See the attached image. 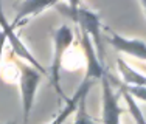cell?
Here are the masks:
<instances>
[{
  "label": "cell",
  "instance_id": "8",
  "mask_svg": "<svg viewBox=\"0 0 146 124\" xmlns=\"http://www.w3.org/2000/svg\"><path fill=\"white\" fill-rule=\"evenodd\" d=\"M109 44L115 48L117 51H120V53H124V54L137 57V59L146 61V44L143 40L127 39V37H123V36H120V34L110 31Z\"/></svg>",
  "mask_w": 146,
  "mask_h": 124
},
{
  "label": "cell",
  "instance_id": "12",
  "mask_svg": "<svg viewBox=\"0 0 146 124\" xmlns=\"http://www.w3.org/2000/svg\"><path fill=\"white\" fill-rule=\"evenodd\" d=\"M86 96L87 95H84L78 102V107H76V110H75L76 115H75V121H73V124H96L95 119L87 113V109H86Z\"/></svg>",
  "mask_w": 146,
  "mask_h": 124
},
{
  "label": "cell",
  "instance_id": "1",
  "mask_svg": "<svg viewBox=\"0 0 146 124\" xmlns=\"http://www.w3.org/2000/svg\"><path fill=\"white\" fill-rule=\"evenodd\" d=\"M59 13L62 16L72 19L82 33H86L90 37L93 47H95L96 56L98 59L104 62V47H103V36H101V23H100V17L96 13H92L84 8H70V6H58Z\"/></svg>",
  "mask_w": 146,
  "mask_h": 124
},
{
  "label": "cell",
  "instance_id": "14",
  "mask_svg": "<svg viewBox=\"0 0 146 124\" xmlns=\"http://www.w3.org/2000/svg\"><path fill=\"white\" fill-rule=\"evenodd\" d=\"M5 42H6V37L3 34V31L0 30V59H2V54H3V48H5Z\"/></svg>",
  "mask_w": 146,
  "mask_h": 124
},
{
  "label": "cell",
  "instance_id": "17",
  "mask_svg": "<svg viewBox=\"0 0 146 124\" xmlns=\"http://www.w3.org/2000/svg\"><path fill=\"white\" fill-rule=\"evenodd\" d=\"M9 124H11V123H9Z\"/></svg>",
  "mask_w": 146,
  "mask_h": 124
},
{
  "label": "cell",
  "instance_id": "6",
  "mask_svg": "<svg viewBox=\"0 0 146 124\" xmlns=\"http://www.w3.org/2000/svg\"><path fill=\"white\" fill-rule=\"evenodd\" d=\"M81 45H82L84 56H86V76H84V81L82 82L92 84V82L101 79L106 75V70L103 67V62L96 56L95 47H93L90 37L86 33H82V31H81Z\"/></svg>",
  "mask_w": 146,
  "mask_h": 124
},
{
  "label": "cell",
  "instance_id": "10",
  "mask_svg": "<svg viewBox=\"0 0 146 124\" xmlns=\"http://www.w3.org/2000/svg\"><path fill=\"white\" fill-rule=\"evenodd\" d=\"M117 64H118L120 75H121V78H123V81L126 85H140V87H146V76L145 75L138 73V71H135L132 67H129V64H126L123 57H118Z\"/></svg>",
  "mask_w": 146,
  "mask_h": 124
},
{
  "label": "cell",
  "instance_id": "9",
  "mask_svg": "<svg viewBox=\"0 0 146 124\" xmlns=\"http://www.w3.org/2000/svg\"><path fill=\"white\" fill-rule=\"evenodd\" d=\"M90 87H92V84L81 82V85H79V88L75 92V95H73L70 99H67V104H65V107L62 109L61 112H59V115H56V118H54L53 121H50L48 124H64V123L73 115V112L76 110L79 99H81L84 95H87V93H89Z\"/></svg>",
  "mask_w": 146,
  "mask_h": 124
},
{
  "label": "cell",
  "instance_id": "7",
  "mask_svg": "<svg viewBox=\"0 0 146 124\" xmlns=\"http://www.w3.org/2000/svg\"><path fill=\"white\" fill-rule=\"evenodd\" d=\"M59 0H23L19 6H17V14L14 17V20L11 22L13 28L25 25L31 17L40 14L42 11H45L47 8L54 6Z\"/></svg>",
  "mask_w": 146,
  "mask_h": 124
},
{
  "label": "cell",
  "instance_id": "15",
  "mask_svg": "<svg viewBox=\"0 0 146 124\" xmlns=\"http://www.w3.org/2000/svg\"><path fill=\"white\" fill-rule=\"evenodd\" d=\"M79 2H81V0H68V6H70V8H78Z\"/></svg>",
  "mask_w": 146,
  "mask_h": 124
},
{
  "label": "cell",
  "instance_id": "5",
  "mask_svg": "<svg viewBox=\"0 0 146 124\" xmlns=\"http://www.w3.org/2000/svg\"><path fill=\"white\" fill-rule=\"evenodd\" d=\"M101 81V118H103V124H121L120 118L123 115V109L118 104V98L113 93L112 84H110V79L107 76V73L100 79Z\"/></svg>",
  "mask_w": 146,
  "mask_h": 124
},
{
  "label": "cell",
  "instance_id": "2",
  "mask_svg": "<svg viewBox=\"0 0 146 124\" xmlns=\"http://www.w3.org/2000/svg\"><path fill=\"white\" fill-rule=\"evenodd\" d=\"M73 44V31L72 28H68L67 25L59 26L58 31L54 33V39H53V61H51V68H50V79L53 84L54 90L61 98H64V93L61 90V68H62V61L64 56L67 53V50L70 48Z\"/></svg>",
  "mask_w": 146,
  "mask_h": 124
},
{
  "label": "cell",
  "instance_id": "16",
  "mask_svg": "<svg viewBox=\"0 0 146 124\" xmlns=\"http://www.w3.org/2000/svg\"><path fill=\"white\" fill-rule=\"evenodd\" d=\"M141 5H143V8H145V13H146V0H141Z\"/></svg>",
  "mask_w": 146,
  "mask_h": 124
},
{
  "label": "cell",
  "instance_id": "4",
  "mask_svg": "<svg viewBox=\"0 0 146 124\" xmlns=\"http://www.w3.org/2000/svg\"><path fill=\"white\" fill-rule=\"evenodd\" d=\"M0 30L3 31L6 40L9 42V47H11L13 53H14L17 57H20V59L30 62L31 67L36 68V70L39 71L40 75H42V76H48V71L45 70V68L39 64V62H37V59L33 56V54H31V51L22 44V40H20L19 36L16 34V31H14V28L11 26V23L6 20L5 14H3V11H2V6H0Z\"/></svg>",
  "mask_w": 146,
  "mask_h": 124
},
{
  "label": "cell",
  "instance_id": "3",
  "mask_svg": "<svg viewBox=\"0 0 146 124\" xmlns=\"http://www.w3.org/2000/svg\"><path fill=\"white\" fill-rule=\"evenodd\" d=\"M20 68V93H22V109H23V124H28L30 113L33 109L34 96L42 75L33 68L30 64H23L22 61L16 62Z\"/></svg>",
  "mask_w": 146,
  "mask_h": 124
},
{
  "label": "cell",
  "instance_id": "13",
  "mask_svg": "<svg viewBox=\"0 0 146 124\" xmlns=\"http://www.w3.org/2000/svg\"><path fill=\"white\" fill-rule=\"evenodd\" d=\"M123 88L126 90L134 99H141L146 102V87H140V85H123Z\"/></svg>",
  "mask_w": 146,
  "mask_h": 124
},
{
  "label": "cell",
  "instance_id": "11",
  "mask_svg": "<svg viewBox=\"0 0 146 124\" xmlns=\"http://www.w3.org/2000/svg\"><path fill=\"white\" fill-rule=\"evenodd\" d=\"M121 93H123V98H124V101H126L127 107H129V113L132 115L134 121L137 124H146V118L143 116V113H141V109H140V106L137 104V101H135L124 88H121Z\"/></svg>",
  "mask_w": 146,
  "mask_h": 124
}]
</instances>
